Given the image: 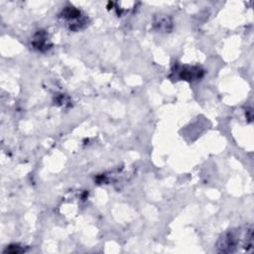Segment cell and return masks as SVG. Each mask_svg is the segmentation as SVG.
I'll use <instances>...</instances> for the list:
<instances>
[{
  "label": "cell",
  "instance_id": "obj_6",
  "mask_svg": "<svg viewBox=\"0 0 254 254\" xmlns=\"http://www.w3.org/2000/svg\"><path fill=\"white\" fill-rule=\"evenodd\" d=\"M23 251H25V249L21 248V246H18V245H10L9 247L7 246V248L4 250V252H10V253H19Z\"/></svg>",
  "mask_w": 254,
  "mask_h": 254
},
{
  "label": "cell",
  "instance_id": "obj_3",
  "mask_svg": "<svg viewBox=\"0 0 254 254\" xmlns=\"http://www.w3.org/2000/svg\"><path fill=\"white\" fill-rule=\"evenodd\" d=\"M240 237L239 229H231L224 232L218 239L216 247L219 252L229 253L235 251L236 246H238Z\"/></svg>",
  "mask_w": 254,
  "mask_h": 254
},
{
  "label": "cell",
  "instance_id": "obj_1",
  "mask_svg": "<svg viewBox=\"0 0 254 254\" xmlns=\"http://www.w3.org/2000/svg\"><path fill=\"white\" fill-rule=\"evenodd\" d=\"M60 18L71 31L81 30L87 24V17L83 15L80 10L72 6L64 7L60 14Z\"/></svg>",
  "mask_w": 254,
  "mask_h": 254
},
{
  "label": "cell",
  "instance_id": "obj_5",
  "mask_svg": "<svg viewBox=\"0 0 254 254\" xmlns=\"http://www.w3.org/2000/svg\"><path fill=\"white\" fill-rule=\"evenodd\" d=\"M171 21L168 20V17H166V15H158V17H156L154 21V26L159 31H169L168 26H171Z\"/></svg>",
  "mask_w": 254,
  "mask_h": 254
},
{
  "label": "cell",
  "instance_id": "obj_4",
  "mask_svg": "<svg viewBox=\"0 0 254 254\" xmlns=\"http://www.w3.org/2000/svg\"><path fill=\"white\" fill-rule=\"evenodd\" d=\"M31 45L34 50L39 52H46L52 46L48 34L43 30H40L34 34L31 40Z\"/></svg>",
  "mask_w": 254,
  "mask_h": 254
},
{
  "label": "cell",
  "instance_id": "obj_2",
  "mask_svg": "<svg viewBox=\"0 0 254 254\" xmlns=\"http://www.w3.org/2000/svg\"><path fill=\"white\" fill-rule=\"evenodd\" d=\"M172 74L175 78L187 81H193L201 78L204 74V70L196 65H181L176 64L172 69Z\"/></svg>",
  "mask_w": 254,
  "mask_h": 254
}]
</instances>
